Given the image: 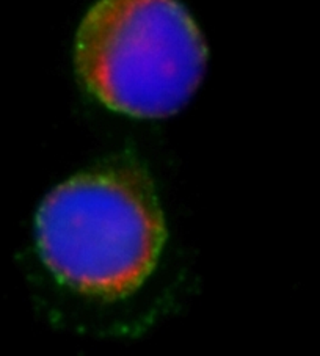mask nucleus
<instances>
[{"label": "nucleus", "instance_id": "nucleus-1", "mask_svg": "<svg viewBox=\"0 0 320 356\" xmlns=\"http://www.w3.org/2000/svg\"><path fill=\"white\" fill-rule=\"evenodd\" d=\"M167 229L156 188L134 162L107 163L58 186L36 216L40 254L74 291L107 302L143 284Z\"/></svg>", "mask_w": 320, "mask_h": 356}, {"label": "nucleus", "instance_id": "nucleus-2", "mask_svg": "<svg viewBox=\"0 0 320 356\" xmlns=\"http://www.w3.org/2000/svg\"><path fill=\"white\" fill-rule=\"evenodd\" d=\"M74 58L80 81L104 106L165 118L198 88L207 46L177 0H97L80 24Z\"/></svg>", "mask_w": 320, "mask_h": 356}]
</instances>
